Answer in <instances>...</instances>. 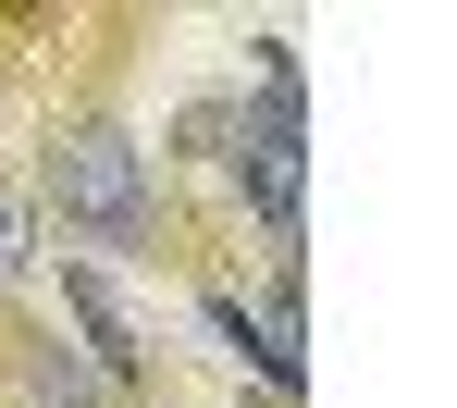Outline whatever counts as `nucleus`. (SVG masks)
<instances>
[{
  "instance_id": "obj_1",
  "label": "nucleus",
  "mask_w": 457,
  "mask_h": 408,
  "mask_svg": "<svg viewBox=\"0 0 457 408\" xmlns=\"http://www.w3.org/2000/svg\"><path fill=\"white\" fill-rule=\"evenodd\" d=\"M50 198H62V223H75V236L137 247V223H149V162H137V137H112V124L62 137V162H50Z\"/></svg>"
},
{
  "instance_id": "obj_2",
  "label": "nucleus",
  "mask_w": 457,
  "mask_h": 408,
  "mask_svg": "<svg viewBox=\"0 0 457 408\" xmlns=\"http://www.w3.org/2000/svg\"><path fill=\"white\" fill-rule=\"evenodd\" d=\"M297 112H272V124H247V198L272 211V236H297Z\"/></svg>"
},
{
  "instance_id": "obj_3",
  "label": "nucleus",
  "mask_w": 457,
  "mask_h": 408,
  "mask_svg": "<svg viewBox=\"0 0 457 408\" xmlns=\"http://www.w3.org/2000/svg\"><path fill=\"white\" fill-rule=\"evenodd\" d=\"M62 297H75V322H87V346H99V371H137V322H124V297L99 285V272H62Z\"/></svg>"
},
{
  "instance_id": "obj_4",
  "label": "nucleus",
  "mask_w": 457,
  "mask_h": 408,
  "mask_svg": "<svg viewBox=\"0 0 457 408\" xmlns=\"http://www.w3.org/2000/svg\"><path fill=\"white\" fill-rule=\"evenodd\" d=\"M37 408H99V396H87L75 359H37Z\"/></svg>"
},
{
  "instance_id": "obj_5",
  "label": "nucleus",
  "mask_w": 457,
  "mask_h": 408,
  "mask_svg": "<svg viewBox=\"0 0 457 408\" xmlns=\"http://www.w3.org/2000/svg\"><path fill=\"white\" fill-rule=\"evenodd\" d=\"M25 260H37V236H25V198L0 186V272H25Z\"/></svg>"
}]
</instances>
